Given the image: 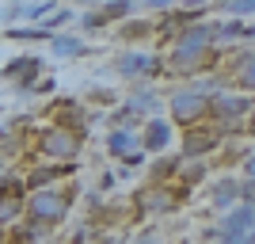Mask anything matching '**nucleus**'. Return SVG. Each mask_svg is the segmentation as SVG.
<instances>
[{
	"label": "nucleus",
	"mask_w": 255,
	"mask_h": 244,
	"mask_svg": "<svg viewBox=\"0 0 255 244\" xmlns=\"http://www.w3.org/2000/svg\"><path fill=\"white\" fill-rule=\"evenodd\" d=\"M65 206H69V199L57 195V191H46V195H34L31 199V214L38 218V222H61Z\"/></svg>",
	"instance_id": "f257e3e1"
},
{
	"label": "nucleus",
	"mask_w": 255,
	"mask_h": 244,
	"mask_svg": "<svg viewBox=\"0 0 255 244\" xmlns=\"http://www.w3.org/2000/svg\"><path fill=\"white\" fill-rule=\"evenodd\" d=\"M171 111H175V118H179L183 126H191L194 118H202L206 99H202V92H175L171 96Z\"/></svg>",
	"instance_id": "f03ea898"
},
{
	"label": "nucleus",
	"mask_w": 255,
	"mask_h": 244,
	"mask_svg": "<svg viewBox=\"0 0 255 244\" xmlns=\"http://www.w3.org/2000/svg\"><path fill=\"white\" fill-rule=\"evenodd\" d=\"M42 149L50 157H69V153H76V134L73 130H50L42 138Z\"/></svg>",
	"instance_id": "7ed1b4c3"
},
{
	"label": "nucleus",
	"mask_w": 255,
	"mask_h": 244,
	"mask_svg": "<svg viewBox=\"0 0 255 244\" xmlns=\"http://www.w3.org/2000/svg\"><path fill=\"white\" fill-rule=\"evenodd\" d=\"M164 145H168V122L152 118L149 130H145V149H164Z\"/></svg>",
	"instance_id": "20e7f679"
},
{
	"label": "nucleus",
	"mask_w": 255,
	"mask_h": 244,
	"mask_svg": "<svg viewBox=\"0 0 255 244\" xmlns=\"http://www.w3.org/2000/svg\"><path fill=\"white\" fill-rule=\"evenodd\" d=\"M118 69H122V73H152L156 61H149L145 53H126V57L118 61Z\"/></svg>",
	"instance_id": "39448f33"
},
{
	"label": "nucleus",
	"mask_w": 255,
	"mask_h": 244,
	"mask_svg": "<svg viewBox=\"0 0 255 244\" xmlns=\"http://www.w3.org/2000/svg\"><path fill=\"white\" fill-rule=\"evenodd\" d=\"M252 218H255V214L248 210V206H244V210H236L233 218L225 222V233H229V241H240L236 233H240V229H248V225H252Z\"/></svg>",
	"instance_id": "423d86ee"
},
{
	"label": "nucleus",
	"mask_w": 255,
	"mask_h": 244,
	"mask_svg": "<svg viewBox=\"0 0 255 244\" xmlns=\"http://www.w3.org/2000/svg\"><path fill=\"white\" fill-rule=\"evenodd\" d=\"M213 141H217V134H210V130H202V134H187V157H198V153H206Z\"/></svg>",
	"instance_id": "0eeeda50"
},
{
	"label": "nucleus",
	"mask_w": 255,
	"mask_h": 244,
	"mask_svg": "<svg viewBox=\"0 0 255 244\" xmlns=\"http://www.w3.org/2000/svg\"><path fill=\"white\" fill-rule=\"evenodd\" d=\"M137 202L145 206V210H152V214L156 210H171V199L164 191H145V195H137Z\"/></svg>",
	"instance_id": "6e6552de"
},
{
	"label": "nucleus",
	"mask_w": 255,
	"mask_h": 244,
	"mask_svg": "<svg viewBox=\"0 0 255 244\" xmlns=\"http://www.w3.org/2000/svg\"><path fill=\"white\" fill-rule=\"evenodd\" d=\"M217 111H221V115H240V111H248V103H244V99L221 96V99H217Z\"/></svg>",
	"instance_id": "1a4fd4ad"
},
{
	"label": "nucleus",
	"mask_w": 255,
	"mask_h": 244,
	"mask_svg": "<svg viewBox=\"0 0 255 244\" xmlns=\"http://www.w3.org/2000/svg\"><path fill=\"white\" fill-rule=\"evenodd\" d=\"M107 145H111V153H126V149L133 145V138H129V134H122V130H118V134H111V141H107Z\"/></svg>",
	"instance_id": "9d476101"
},
{
	"label": "nucleus",
	"mask_w": 255,
	"mask_h": 244,
	"mask_svg": "<svg viewBox=\"0 0 255 244\" xmlns=\"http://www.w3.org/2000/svg\"><path fill=\"white\" fill-rule=\"evenodd\" d=\"M53 50L57 53H84V42H80V38H57Z\"/></svg>",
	"instance_id": "9b49d317"
},
{
	"label": "nucleus",
	"mask_w": 255,
	"mask_h": 244,
	"mask_svg": "<svg viewBox=\"0 0 255 244\" xmlns=\"http://www.w3.org/2000/svg\"><path fill=\"white\" fill-rule=\"evenodd\" d=\"M213 199H217V206H225V202L236 199V183H221L217 191H213Z\"/></svg>",
	"instance_id": "f8f14e48"
},
{
	"label": "nucleus",
	"mask_w": 255,
	"mask_h": 244,
	"mask_svg": "<svg viewBox=\"0 0 255 244\" xmlns=\"http://www.w3.org/2000/svg\"><path fill=\"white\" fill-rule=\"evenodd\" d=\"M19 210V199H11V195H4V199H0V222H8L11 214Z\"/></svg>",
	"instance_id": "ddd939ff"
},
{
	"label": "nucleus",
	"mask_w": 255,
	"mask_h": 244,
	"mask_svg": "<svg viewBox=\"0 0 255 244\" xmlns=\"http://www.w3.org/2000/svg\"><path fill=\"white\" fill-rule=\"evenodd\" d=\"M240 84H244V88H255V57H252V61H248L244 76H240Z\"/></svg>",
	"instance_id": "4468645a"
},
{
	"label": "nucleus",
	"mask_w": 255,
	"mask_h": 244,
	"mask_svg": "<svg viewBox=\"0 0 255 244\" xmlns=\"http://www.w3.org/2000/svg\"><path fill=\"white\" fill-rule=\"evenodd\" d=\"M221 34L225 38H236V34H244V31H240V23H229V27H221Z\"/></svg>",
	"instance_id": "2eb2a0df"
},
{
	"label": "nucleus",
	"mask_w": 255,
	"mask_h": 244,
	"mask_svg": "<svg viewBox=\"0 0 255 244\" xmlns=\"http://www.w3.org/2000/svg\"><path fill=\"white\" fill-rule=\"evenodd\" d=\"M50 8H53V4H31V8H27V15H46Z\"/></svg>",
	"instance_id": "dca6fc26"
},
{
	"label": "nucleus",
	"mask_w": 255,
	"mask_h": 244,
	"mask_svg": "<svg viewBox=\"0 0 255 244\" xmlns=\"http://www.w3.org/2000/svg\"><path fill=\"white\" fill-rule=\"evenodd\" d=\"M229 11H236V15H244V11H255V4H229Z\"/></svg>",
	"instance_id": "f3484780"
},
{
	"label": "nucleus",
	"mask_w": 255,
	"mask_h": 244,
	"mask_svg": "<svg viewBox=\"0 0 255 244\" xmlns=\"http://www.w3.org/2000/svg\"><path fill=\"white\" fill-rule=\"evenodd\" d=\"M248 176H252V180H255V157L248 160Z\"/></svg>",
	"instance_id": "a211bd4d"
},
{
	"label": "nucleus",
	"mask_w": 255,
	"mask_h": 244,
	"mask_svg": "<svg viewBox=\"0 0 255 244\" xmlns=\"http://www.w3.org/2000/svg\"><path fill=\"white\" fill-rule=\"evenodd\" d=\"M248 130H252V134H255V115H252V122H248Z\"/></svg>",
	"instance_id": "6ab92c4d"
},
{
	"label": "nucleus",
	"mask_w": 255,
	"mask_h": 244,
	"mask_svg": "<svg viewBox=\"0 0 255 244\" xmlns=\"http://www.w3.org/2000/svg\"><path fill=\"white\" fill-rule=\"evenodd\" d=\"M229 244H252V241H229Z\"/></svg>",
	"instance_id": "aec40b11"
},
{
	"label": "nucleus",
	"mask_w": 255,
	"mask_h": 244,
	"mask_svg": "<svg viewBox=\"0 0 255 244\" xmlns=\"http://www.w3.org/2000/svg\"><path fill=\"white\" fill-rule=\"evenodd\" d=\"M244 34H255V27H248V31H244Z\"/></svg>",
	"instance_id": "412c9836"
}]
</instances>
